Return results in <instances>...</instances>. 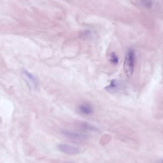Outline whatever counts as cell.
<instances>
[{
	"label": "cell",
	"mask_w": 163,
	"mask_h": 163,
	"mask_svg": "<svg viewBox=\"0 0 163 163\" xmlns=\"http://www.w3.org/2000/svg\"><path fill=\"white\" fill-rule=\"evenodd\" d=\"M58 149L59 151L63 153L69 155H74L78 154L80 152V149L79 148L70 145L66 144H60L57 146Z\"/></svg>",
	"instance_id": "obj_2"
},
{
	"label": "cell",
	"mask_w": 163,
	"mask_h": 163,
	"mask_svg": "<svg viewBox=\"0 0 163 163\" xmlns=\"http://www.w3.org/2000/svg\"><path fill=\"white\" fill-rule=\"evenodd\" d=\"M109 61L111 64L113 66H117L119 63V58L115 53L113 52L111 53Z\"/></svg>",
	"instance_id": "obj_8"
},
{
	"label": "cell",
	"mask_w": 163,
	"mask_h": 163,
	"mask_svg": "<svg viewBox=\"0 0 163 163\" xmlns=\"http://www.w3.org/2000/svg\"><path fill=\"white\" fill-rule=\"evenodd\" d=\"M22 76L26 83L31 89H35L37 87V81L36 78L32 73L26 70H23L22 71Z\"/></svg>",
	"instance_id": "obj_3"
},
{
	"label": "cell",
	"mask_w": 163,
	"mask_h": 163,
	"mask_svg": "<svg viewBox=\"0 0 163 163\" xmlns=\"http://www.w3.org/2000/svg\"><path fill=\"white\" fill-rule=\"evenodd\" d=\"M142 5L147 8H150L152 6L151 0H141Z\"/></svg>",
	"instance_id": "obj_9"
},
{
	"label": "cell",
	"mask_w": 163,
	"mask_h": 163,
	"mask_svg": "<svg viewBox=\"0 0 163 163\" xmlns=\"http://www.w3.org/2000/svg\"><path fill=\"white\" fill-rule=\"evenodd\" d=\"M162 163H163V161H162Z\"/></svg>",
	"instance_id": "obj_10"
},
{
	"label": "cell",
	"mask_w": 163,
	"mask_h": 163,
	"mask_svg": "<svg viewBox=\"0 0 163 163\" xmlns=\"http://www.w3.org/2000/svg\"><path fill=\"white\" fill-rule=\"evenodd\" d=\"M80 127L83 130L86 131H97L98 129L94 125L88 123L87 122H82L80 124Z\"/></svg>",
	"instance_id": "obj_7"
},
{
	"label": "cell",
	"mask_w": 163,
	"mask_h": 163,
	"mask_svg": "<svg viewBox=\"0 0 163 163\" xmlns=\"http://www.w3.org/2000/svg\"><path fill=\"white\" fill-rule=\"evenodd\" d=\"M135 54L134 51L130 49L125 55L124 63V70L126 76L128 78L132 77L134 71Z\"/></svg>",
	"instance_id": "obj_1"
},
{
	"label": "cell",
	"mask_w": 163,
	"mask_h": 163,
	"mask_svg": "<svg viewBox=\"0 0 163 163\" xmlns=\"http://www.w3.org/2000/svg\"><path fill=\"white\" fill-rule=\"evenodd\" d=\"M78 112L82 114L87 116L92 115L93 113V107L89 104H83L78 108Z\"/></svg>",
	"instance_id": "obj_5"
},
{
	"label": "cell",
	"mask_w": 163,
	"mask_h": 163,
	"mask_svg": "<svg viewBox=\"0 0 163 163\" xmlns=\"http://www.w3.org/2000/svg\"><path fill=\"white\" fill-rule=\"evenodd\" d=\"M119 86L118 81L114 79L111 81L110 84L105 88V89L108 92L114 93L118 90Z\"/></svg>",
	"instance_id": "obj_6"
},
{
	"label": "cell",
	"mask_w": 163,
	"mask_h": 163,
	"mask_svg": "<svg viewBox=\"0 0 163 163\" xmlns=\"http://www.w3.org/2000/svg\"><path fill=\"white\" fill-rule=\"evenodd\" d=\"M62 133L67 138L73 139V140H84L87 138L86 134H80L77 132L68 130H63Z\"/></svg>",
	"instance_id": "obj_4"
}]
</instances>
